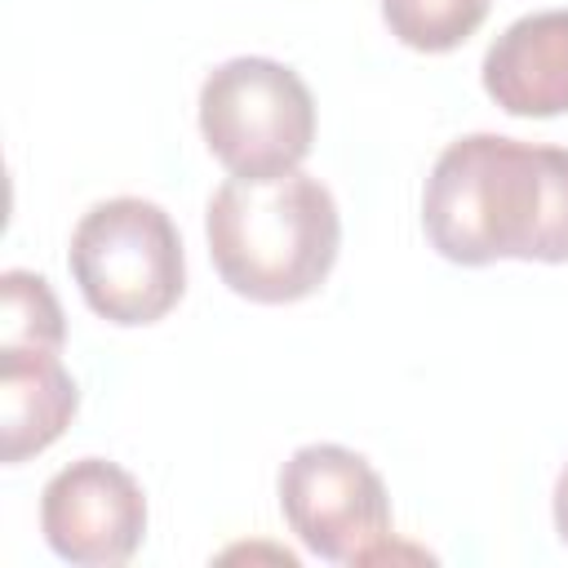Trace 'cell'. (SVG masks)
<instances>
[{"instance_id": "obj_1", "label": "cell", "mask_w": 568, "mask_h": 568, "mask_svg": "<svg viewBox=\"0 0 568 568\" xmlns=\"http://www.w3.org/2000/svg\"><path fill=\"white\" fill-rule=\"evenodd\" d=\"M422 231L457 266L568 262V151L501 133L448 142L422 191Z\"/></svg>"}, {"instance_id": "obj_2", "label": "cell", "mask_w": 568, "mask_h": 568, "mask_svg": "<svg viewBox=\"0 0 568 568\" xmlns=\"http://www.w3.org/2000/svg\"><path fill=\"white\" fill-rule=\"evenodd\" d=\"M209 257L222 284L248 302L284 306L311 297L342 248L333 191L293 169L284 178H226L204 213Z\"/></svg>"}, {"instance_id": "obj_3", "label": "cell", "mask_w": 568, "mask_h": 568, "mask_svg": "<svg viewBox=\"0 0 568 568\" xmlns=\"http://www.w3.org/2000/svg\"><path fill=\"white\" fill-rule=\"evenodd\" d=\"M67 266L93 315L120 328L164 320L186 288V257L173 217L142 195L93 204L67 248Z\"/></svg>"}, {"instance_id": "obj_4", "label": "cell", "mask_w": 568, "mask_h": 568, "mask_svg": "<svg viewBox=\"0 0 568 568\" xmlns=\"http://www.w3.org/2000/svg\"><path fill=\"white\" fill-rule=\"evenodd\" d=\"M200 133L231 178H284L311 155L315 98L275 58H231L200 84Z\"/></svg>"}, {"instance_id": "obj_5", "label": "cell", "mask_w": 568, "mask_h": 568, "mask_svg": "<svg viewBox=\"0 0 568 568\" xmlns=\"http://www.w3.org/2000/svg\"><path fill=\"white\" fill-rule=\"evenodd\" d=\"M280 510L293 537L328 564L390 555V497L355 448L302 444L280 470Z\"/></svg>"}, {"instance_id": "obj_6", "label": "cell", "mask_w": 568, "mask_h": 568, "mask_svg": "<svg viewBox=\"0 0 568 568\" xmlns=\"http://www.w3.org/2000/svg\"><path fill=\"white\" fill-rule=\"evenodd\" d=\"M40 532L49 550L67 564L80 568L129 564L146 537L142 484L106 457H80L44 484Z\"/></svg>"}, {"instance_id": "obj_7", "label": "cell", "mask_w": 568, "mask_h": 568, "mask_svg": "<svg viewBox=\"0 0 568 568\" xmlns=\"http://www.w3.org/2000/svg\"><path fill=\"white\" fill-rule=\"evenodd\" d=\"M484 93L524 120L568 111V9L515 18L484 53Z\"/></svg>"}, {"instance_id": "obj_8", "label": "cell", "mask_w": 568, "mask_h": 568, "mask_svg": "<svg viewBox=\"0 0 568 568\" xmlns=\"http://www.w3.org/2000/svg\"><path fill=\"white\" fill-rule=\"evenodd\" d=\"M80 390L58 351L0 346V457L9 466L44 453L75 417Z\"/></svg>"}, {"instance_id": "obj_9", "label": "cell", "mask_w": 568, "mask_h": 568, "mask_svg": "<svg viewBox=\"0 0 568 568\" xmlns=\"http://www.w3.org/2000/svg\"><path fill=\"white\" fill-rule=\"evenodd\" d=\"M488 4L493 0H382V18L399 44L417 53H448L484 27Z\"/></svg>"}, {"instance_id": "obj_10", "label": "cell", "mask_w": 568, "mask_h": 568, "mask_svg": "<svg viewBox=\"0 0 568 568\" xmlns=\"http://www.w3.org/2000/svg\"><path fill=\"white\" fill-rule=\"evenodd\" d=\"M67 320L44 275L36 271H4L0 275V346H31V351H62Z\"/></svg>"}, {"instance_id": "obj_11", "label": "cell", "mask_w": 568, "mask_h": 568, "mask_svg": "<svg viewBox=\"0 0 568 568\" xmlns=\"http://www.w3.org/2000/svg\"><path fill=\"white\" fill-rule=\"evenodd\" d=\"M555 532H559V541L568 546V466H564L559 479H555Z\"/></svg>"}]
</instances>
